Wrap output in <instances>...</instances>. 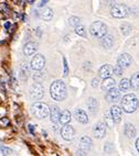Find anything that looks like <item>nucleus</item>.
<instances>
[{
  "instance_id": "obj_20",
  "label": "nucleus",
  "mask_w": 139,
  "mask_h": 156,
  "mask_svg": "<svg viewBox=\"0 0 139 156\" xmlns=\"http://www.w3.org/2000/svg\"><path fill=\"white\" fill-rule=\"evenodd\" d=\"M71 113L68 110H63L61 112V114H60V122L62 123V124H68L71 121Z\"/></svg>"
},
{
  "instance_id": "obj_19",
  "label": "nucleus",
  "mask_w": 139,
  "mask_h": 156,
  "mask_svg": "<svg viewBox=\"0 0 139 156\" xmlns=\"http://www.w3.org/2000/svg\"><path fill=\"white\" fill-rule=\"evenodd\" d=\"M125 135L127 137H129V139H133V137H135V135H136V129H135V126H133V124H130V123H127L125 126Z\"/></svg>"
},
{
  "instance_id": "obj_16",
  "label": "nucleus",
  "mask_w": 139,
  "mask_h": 156,
  "mask_svg": "<svg viewBox=\"0 0 139 156\" xmlns=\"http://www.w3.org/2000/svg\"><path fill=\"white\" fill-rule=\"evenodd\" d=\"M115 80H114L113 78L111 77H107V78H104V81H103L102 84V89L103 91H108V90H111L112 88L115 87Z\"/></svg>"
},
{
  "instance_id": "obj_5",
  "label": "nucleus",
  "mask_w": 139,
  "mask_h": 156,
  "mask_svg": "<svg viewBox=\"0 0 139 156\" xmlns=\"http://www.w3.org/2000/svg\"><path fill=\"white\" fill-rule=\"evenodd\" d=\"M128 12H129V9L125 5H116L112 9V16L114 18H118V19L127 17Z\"/></svg>"
},
{
  "instance_id": "obj_21",
  "label": "nucleus",
  "mask_w": 139,
  "mask_h": 156,
  "mask_svg": "<svg viewBox=\"0 0 139 156\" xmlns=\"http://www.w3.org/2000/svg\"><path fill=\"white\" fill-rule=\"evenodd\" d=\"M114 44V37L111 35H107V36H103V40H102V45L104 46L105 48H112Z\"/></svg>"
},
{
  "instance_id": "obj_40",
  "label": "nucleus",
  "mask_w": 139,
  "mask_h": 156,
  "mask_svg": "<svg viewBox=\"0 0 139 156\" xmlns=\"http://www.w3.org/2000/svg\"><path fill=\"white\" fill-rule=\"evenodd\" d=\"M19 1H20V2H22V1H23V0H19Z\"/></svg>"
},
{
  "instance_id": "obj_4",
  "label": "nucleus",
  "mask_w": 139,
  "mask_h": 156,
  "mask_svg": "<svg viewBox=\"0 0 139 156\" xmlns=\"http://www.w3.org/2000/svg\"><path fill=\"white\" fill-rule=\"evenodd\" d=\"M90 33L93 37L102 39L103 36H105L106 33H107V27H106L105 23L101 22V21H96L91 25Z\"/></svg>"
},
{
  "instance_id": "obj_13",
  "label": "nucleus",
  "mask_w": 139,
  "mask_h": 156,
  "mask_svg": "<svg viewBox=\"0 0 139 156\" xmlns=\"http://www.w3.org/2000/svg\"><path fill=\"white\" fill-rule=\"evenodd\" d=\"M111 114L114 119V122H120L122 120V109L119 108L118 106H113L111 108Z\"/></svg>"
},
{
  "instance_id": "obj_26",
  "label": "nucleus",
  "mask_w": 139,
  "mask_h": 156,
  "mask_svg": "<svg viewBox=\"0 0 139 156\" xmlns=\"http://www.w3.org/2000/svg\"><path fill=\"white\" fill-rule=\"evenodd\" d=\"M104 119H105V126H108V128H113L114 126V119L112 117L111 111H107L104 115Z\"/></svg>"
},
{
  "instance_id": "obj_6",
  "label": "nucleus",
  "mask_w": 139,
  "mask_h": 156,
  "mask_svg": "<svg viewBox=\"0 0 139 156\" xmlns=\"http://www.w3.org/2000/svg\"><path fill=\"white\" fill-rule=\"evenodd\" d=\"M46 65V58L41 54H38L32 58L31 61V68L34 70H41Z\"/></svg>"
},
{
  "instance_id": "obj_23",
  "label": "nucleus",
  "mask_w": 139,
  "mask_h": 156,
  "mask_svg": "<svg viewBox=\"0 0 139 156\" xmlns=\"http://www.w3.org/2000/svg\"><path fill=\"white\" fill-rule=\"evenodd\" d=\"M41 18H42L43 20H46V21H50V20L53 18V11H52V9H50V8L43 9V11L41 12Z\"/></svg>"
},
{
  "instance_id": "obj_34",
  "label": "nucleus",
  "mask_w": 139,
  "mask_h": 156,
  "mask_svg": "<svg viewBox=\"0 0 139 156\" xmlns=\"http://www.w3.org/2000/svg\"><path fill=\"white\" fill-rule=\"evenodd\" d=\"M29 130H30V132H31V134L34 133V128L32 124H29Z\"/></svg>"
},
{
  "instance_id": "obj_17",
  "label": "nucleus",
  "mask_w": 139,
  "mask_h": 156,
  "mask_svg": "<svg viewBox=\"0 0 139 156\" xmlns=\"http://www.w3.org/2000/svg\"><path fill=\"white\" fill-rule=\"evenodd\" d=\"M38 50V44L37 43H33V42H29L27 43L26 45H24V48H23V52H24V54L28 56L32 55V54H34V52Z\"/></svg>"
},
{
  "instance_id": "obj_33",
  "label": "nucleus",
  "mask_w": 139,
  "mask_h": 156,
  "mask_svg": "<svg viewBox=\"0 0 139 156\" xmlns=\"http://www.w3.org/2000/svg\"><path fill=\"white\" fill-rule=\"evenodd\" d=\"M92 86H93L94 88H96V87L98 86V79H97V78H94L93 80H92Z\"/></svg>"
},
{
  "instance_id": "obj_32",
  "label": "nucleus",
  "mask_w": 139,
  "mask_h": 156,
  "mask_svg": "<svg viewBox=\"0 0 139 156\" xmlns=\"http://www.w3.org/2000/svg\"><path fill=\"white\" fill-rule=\"evenodd\" d=\"M63 65H64V76H68V63H66V59L63 58Z\"/></svg>"
},
{
  "instance_id": "obj_27",
  "label": "nucleus",
  "mask_w": 139,
  "mask_h": 156,
  "mask_svg": "<svg viewBox=\"0 0 139 156\" xmlns=\"http://www.w3.org/2000/svg\"><path fill=\"white\" fill-rule=\"evenodd\" d=\"M75 33L79 36H85L86 35V31H85V28L83 27V25L79 24L77 27H75Z\"/></svg>"
},
{
  "instance_id": "obj_12",
  "label": "nucleus",
  "mask_w": 139,
  "mask_h": 156,
  "mask_svg": "<svg viewBox=\"0 0 139 156\" xmlns=\"http://www.w3.org/2000/svg\"><path fill=\"white\" fill-rule=\"evenodd\" d=\"M74 117L79 121V123H83V124H85V123L88 122V118H87V114L84 110L82 109H76L75 111H74Z\"/></svg>"
},
{
  "instance_id": "obj_25",
  "label": "nucleus",
  "mask_w": 139,
  "mask_h": 156,
  "mask_svg": "<svg viewBox=\"0 0 139 156\" xmlns=\"http://www.w3.org/2000/svg\"><path fill=\"white\" fill-rule=\"evenodd\" d=\"M130 87L135 90L139 89V73H136L133 75L130 79Z\"/></svg>"
},
{
  "instance_id": "obj_42",
  "label": "nucleus",
  "mask_w": 139,
  "mask_h": 156,
  "mask_svg": "<svg viewBox=\"0 0 139 156\" xmlns=\"http://www.w3.org/2000/svg\"><path fill=\"white\" fill-rule=\"evenodd\" d=\"M138 106H139V100H138Z\"/></svg>"
},
{
  "instance_id": "obj_9",
  "label": "nucleus",
  "mask_w": 139,
  "mask_h": 156,
  "mask_svg": "<svg viewBox=\"0 0 139 156\" xmlns=\"http://www.w3.org/2000/svg\"><path fill=\"white\" fill-rule=\"evenodd\" d=\"M93 133L97 139H103L106 133V126L104 123L98 122L93 126Z\"/></svg>"
},
{
  "instance_id": "obj_35",
  "label": "nucleus",
  "mask_w": 139,
  "mask_h": 156,
  "mask_svg": "<svg viewBox=\"0 0 139 156\" xmlns=\"http://www.w3.org/2000/svg\"><path fill=\"white\" fill-rule=\"evenodd\" d=\"M0 123H3V124H7V123H9V121L7 120V119H2V120H0Z\"/></svg>"
},
{
  "instance_id": "obj_10",
  "label": "nucleus",
  "mask_w": 139,
  "mask_h": 156,
  "mask_svg": "<svg viewBox=\"0 0 139 156\" xmlns=\"http://www.w3.org/2000/svg\"><path fill=\"white\" fill-rule=\"evenodd\" d=\"M131 62H133L131 56L129 55V54L125 53V54H122V55L118 57V59H117V64H118L120 67H123V68H126V67H128L131 64Z\"/></svg>"
},
{
  "instance_id": "obj_24",
  "label": "nucleus",
  "mask_w": 139,
  "mask_h": 156,
  "mask_svg": "<svg viewBox=\"0 0 139 156\" xmlns=\"http://www.w3.org/2000/svg\"><path fill=\"white\" fill-rule=\"evenodd\" d=\"M130 88V80L128 78H123L119 83V90L120 91H126Z\"/></svg>"
},
{
  "instance_id": "obj_37",
  "label": "nucleus",
  "mask_w": 139,
  "mask_h": 156,
  "mask_svg": "<svg viewBox=\"0 0 139 156\" xmlns=\"http://www.w3.org/2000/svg\"><path fill=\"white\" fill-rule=\"evenodd\" d=\"M136 147H137V151L139 152V137L137 139V141H136Z\"/></svg>"
},
{
  "instance_id": "obj_2",
  "label": "nucleus",
  "mask_w": 139,
  "mask_h": 156,
  "mask_svg": "<svg viewBox=\"0 0 139 156\" xmlns=\"http://www.w3.org/2000/svg\"><path fill=\"white\" fill-rule=\"evenodd\" d=\"M137 107H138V99L136 96L133 94H128V95L124 96L122 100V108L124 109V111L127 113H133L136 111Z\"/></svg>"
},
{
  "instance_id": "obj_39",
  "label": "nucleus",
  "mask_w": 139,
  "mask_h": 156,
  "mask_svg": "<svg viewBox=\"0 0 139 156\" xmlns=\"http://www.w3.org/2000/svg\"><path fill=\"white\" fill-rule=\"evenodd\" d=\"M28 2L29 3H32V2H34V0H28Z\"/></svg>"
},
{
  "instance_id": "obj_11",
  "label": "nucleus",
  "mask_w": 139,
  "mask_h": 156,
  "mask_svg": "<svg viewBox=\"0 0 139 156\" xmlns=\"http://www.w3.org/2000/svg\"><path fill=\"white\" fill-rule=\"evenodd\" d=\"M119 98H120V90L116 89L115 87L107 91L106 99H107V101H109V102H115V101L119 100Z\"/></svg>"
},
{
  "instance_id": "obj_31",
  "label": "nucleus",
  "mask_w": 139,
  "mask_h": 156,
  "mask_svg": "<svg viewBox=\"0 0 139 156\" xmlns=\"http://www.w3.org/2000/svg\"><path fill=\"white\" fill-rule=\"evenodd\" d=\"M113 72L116 76H122L123 75V67H120L118 64H117L116 66L113 68Z\"/></svg>"
},
{
  "instance_id": "obj_1",
  "label": "nucleus",
  "mask_w": 139,
  "mask_h": 156,
  "mask_svg": "<svg viewBox=\"0 0 139 156\" xmlns=\"http://www.w3.org/2000/svg\"><path fill=\"white\" fill-rule=\"evenodd\" d=\"M50 94L54 100L62 101L66 98V87L65 84L61 80H55L50 87Z\"/></svg>"
},
{
  "instance_id": "obj_7",
  "label": "nucleus",
  "mask_w": 139,
  "mask_h": 156,
  "mask_svg": "<svg viewBox=\"0 0 139 156\" xmlns=\"http://www.w3.org/2000/svg\"><path fill=\"white\" fill-rule=\"evenodd\" d=\"M44 95V88L40 84H35L31 88V91H30V97L34 100H39L43 97Z\"/></svg>"
},
{
  "instance_id": "obj_41",
  "label": "nucleus",
  "mask_w": 139,
  "mask_h": 156,
  "mask_svg": "<svg viewBox=\"0 0 139 156\" xmlns=\"http://www.w3.org/2000/svg\"><path fill=\"white\" fill-rule=\"evenodd\" d=\"M0 145H1V141H0Z\"/></svg>"
},
{
  "instance_id": "obj_8",
  "label": "nucleus",
  "mask_w": 139,
  "mask_h": 156,
  "mask_svg": "<svg viewBox=\"0 0 139 156\" xmlns=\"http://www.w3.org/2000/svg\"><path fill=\"white\" fill-rule=\"evenodd\" d=\"M74 134H75V131H74L73 126H68V124H64V126L61 129V136L65 140V141L73 140Z\"/></svg>"
},
{
  "instance_id": "obj_15",
  "label": "nucleus",
  "mask_w": 139,
  "mask_h": 156,
  "mask_svg": "<svg viewBox=\"0 0 139 156\" xmlns=\"http://www.w3.org/2000/svg\"><path fill=\"white\" fill-rule=\"evenodd\" d=\"M60 109L57 106H52L51 109H50V117H51V121L54 123L60 122Z\"/></svg>"
},
{
  "instance_id": "obj_36",
  "label": "nucleus",
  "mask_w": 139,
  "mask_h": 156,
  "mask_svg": "<svg viewBox=\"0 0 139 156\" xmlns=\"http://www.w3.org/2000/svg\"><path fill=\"white\" fill-rule=\"evenodd\" d=\"M10 25H11V23H10V22H6V23H5V28L9 29V28H10Z\"/></svg>"
},
{
  "instance_id": "obj_14",
  "label": "nucleus",
  "mask_w": 139,
  "mask_h": 156,
  "mask_svg": "<svg viewBox=\"0 0 139 156\" xmlns=\"http://www.w3.org/2000/svg\"><path fill=\"white\" fill-rule=\"evenodd\" d=\"M113 74V68H112L109 65H104L99 68V72H98V75L101 78H107V77H111V75Z\"/></svg>"
},
{
  "instance_id": "obj_30",
  "label": "nucleus",
  "mask_w": 139,
  "mask_h": 156,
  "mask_svg": "<svg viewBox=\"0 0 139 156\" xmlns=\"http://www.w3.org/2000/svg\"><path fill=\"white\" fill-rule=\"evenodd\" d=\"M0 154L1 155H10V154H12V150L9 147L2 146V147H0Z\"/></svg>"
},
{
  "instance_id": "obj_22",
  "label": "nucleus",
  "mask_w": 139,
  "mask_h": 156,
  "mask_svg": "<svg viewBox=\"0 0 139 156\" xmlns=\"http://www.w3.org/2000/svg\"><path fill=\"white\" fill-rule=\"evenodd\" d=\"M87 106H88V109H90V111L91 112H96L97 109H98V102L95 98H90L88 99V102H87Z\"/></svg>"
},
{
  "instance_id": "obj_28",
  "label": "nucleus",
  "mask_w": 139,
  "mask_h": 156,
  "mask_svg": "<svg viewBox=\"0 0 139 156\" xmlns=\"http://www.w3.org/2000/svg\"><path fill=\"white\" fill-rule=\"evenodd\" d=\"M131 32V27L129 24H123L122 25V33L124 34V35H128V34Z\"/></svg>"
},
{
  "instance_id": "obj_18",
  "label": "nucleus",
  "mask_w": 139,
  "mask_h": 156,
  "mask_svg": "<svg viewBox=\"0 0 139 156\" xmlns=\"http://www.w3.org/2000/svg\"><path fill=\"white\" fill-rule=\"evenodd\" d=\"M92 146V140L88 136H83L81 139V142H79V147L82 148L83 151H88Z\"/></svg>"
},
{
  "instance_id": "obj_3",
  "label": "nucleus",
  "mask_w": 139,
  "mask_h": 156,
  "mask_svg": "<svg viewBox=\"0 0 139 156\" xmlns=\"http://www.w3.org/2000/svg\"><path fill=\"white\" fill-rule=\"evenodd\" d=\"M31 112L34 117L38 118V119H44V118H48V115L50 114V108L46 103L37 102L32 105Z\"/></svg>"
},
{
  "instance_id": "obj_29",
  "label": "nucleus",
  "mask_w": 139,
  "mask_h": 156,
  "mask_svg": "<svg viewBox=\"0 0 139 156\" xmlns=\"http://www.w3.org/2000/svg\"><path fill=\"white\" fill-rule=\"evenodd\" d=\"M79 22H81V20H79V17H71L70 18V25H72V27H77V25L79 24Z\"/></svg>"
},
{
  "instance_id": "obj_38",
  "label": "nucleus",
  "mask_w": 139,
  "mask_h": 156,
  "mask_svg": "<svg viewBox=\"0 0 139 156\" xmlns=\"http://www.w3.org/2000/svg\"><path fill=\"white\" fill-rule=\"evenodd\" d=\"M46 1H48V0H42V1H41V3H40V7H43V5H46Z\"/></svg>"
}]
</instances>
